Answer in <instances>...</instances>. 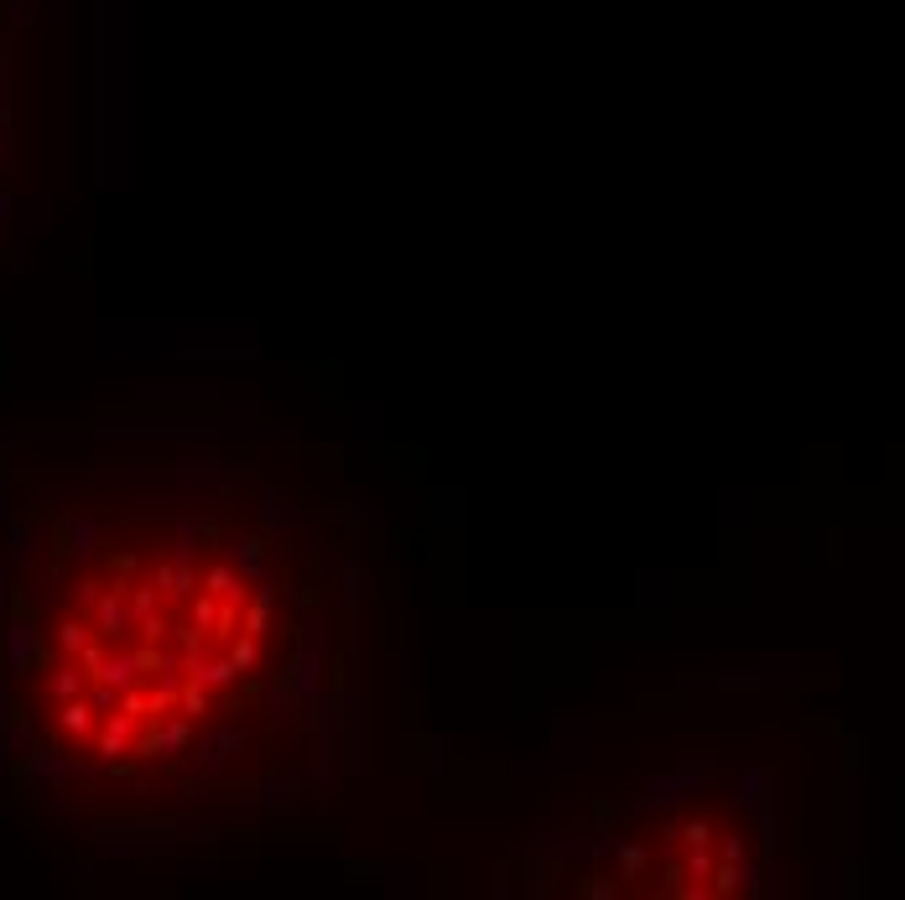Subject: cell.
<instances>
[{"label": "cell", "instance_id": "1", "mask_svg": "<svg viewBox=\"0 0 905 900\" xmlns=\"http://www.w3.org/2000/svg\"><path fill=\"white\" fill-rule=\"evenodd\" d=\"M297 666L271 510L214 469H84L16 500L0 572V739L115 812L250 786Z\"/></svg>", "mask_w": 905, "mask_h": 900}, {"label": "cell", "instance_id": "2", "mask_svg": "<svg viewBox=\"0 0 905 900\" xmlns=\"http://www.w3.org/2000/svg\"><path fill=\"white\" fill-rule=\"evenodd\" d=\"M11 136V37H5V16H0V151ZM0 224H5V157H0Z\"/></svg>", "mask_w": 905, "mask_h": 900}]
</instances>
